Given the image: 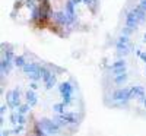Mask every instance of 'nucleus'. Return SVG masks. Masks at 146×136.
<instances>
[{
	"mask_svg": "<svg viewBox=\"0 0 146 136\" xmlns=\"http://www.w3.org/2000/svg\"><path fill=\"white\" fill-rule=\"evenodd\" d=\"M139 6L143 9V10H146V0H140V3H139Z\"/></svg>",
	"mask_w": 146,
	"mask_h": 136,
	"instance_id": "obj_31",
	"label": "nucleus"
},
{
	"mask_svg": "<svg viewBox=\"0 0 146 136\" xmlns=\"http://www.w3.org/2000/svg\"><path fill=\"white\" fill-rule=\"evenodd\" d=\"M27 123V120H25V116L23 114H21V113H18V125H25Z\"/></svg>",
	"mask_w": 146,
	"mask_h": 136,
	"instance_id": "obj_26",
	"label": "nucleus"
},
{
	"mask_svg": "<svg viewBox=\"0 0 146 136\" xmlns=\"http://www.w3.org/2000/svg\"><path fill=\"white\" fill-rule=\"evenodd\" d=\"M113 100L114 101H123L130 100V88H120L113 92Z\"/></svg>",
	"mask_w": 146,
	"mask_h": 136,
	"instance_id": "obj_6",
	"label": "nucleus"
},
{
	"mask_svg": "<svg viewBox=\"0 0 146 136\" xmlns=\"http://www.w3.org/2000/svg\"><path fill=\"white\" fill-rule=\"evenodd\" d=\"M29 104H21L19 107H18V113H21V114H27L28 111H29Z\"/></svg>",
	"mask_w": 146,
	"mask_h": 136,
	"instance_id": "obj_20",
	"label": "nucleus"
},
{
	"mask_svg": "<svg viewBox=\"0 0 146 136\" xmlns=\"http://www.w3.org/2000/svg\"><path fill=\"white\" fill-rule=\"evenodd\" d=\"M56 85V75H51V78L45 82V89H51Z\"/></svg>",
	"mask_w": 146,
	"mask_h": 136,
	"instance_id": "obj_19",
	"label": "nucleus"
},
{
	"mask_svg": "<svg viewBox=\"0 0 146 136\" xmlns=\"http://www.w3.org/2000/svg\"><path fill=\"white\" fill-rule=\"evenodd\" d=\"M58 89H60V94H62L63 97V103L64 105H70L72 104V92H73V86L70 82H62L58 86Z\"/></svg>",
	"mask_w": 146,
	"mask_h": 136,
	"instance_id": "obj_2",
	"label": "nucleus"
},
{
	"mask_svg": "<svg viewBox=\"0 0 146 136\" xmlns=\"http://www.w3.org/2000/svg\"><path fill=\"white\" fill-rule=\"evenodd\" d=\"M143 61H145V63H146V53H140V56H139Z\"/></svg>",
	"mask_w": 146,
	"mask_h": 136,
	"instance_id": "obj_33",
	"label": "nucleus"
},
{
	"mask_svg": "<svg viewBox=\"0 0 146 136\" xmlns=\"http://www.w3.org/2000/svg\"><path fill=\"white\" fill-rule=\"evenodd\" d=\"M126 72V66L124 67H117V69H113V75H121V73H124Z\"/></svg>",
	"mask_w": 146,
	"mask_h": 136,
	"instance_id": "obj_23",
	"label": "nucleus"
},
{
	"mask_svg": "<svg viewBox=\"0 0 146 136\" xmlns=\"http://www.w3.org/2000/svg\"><path fill=\"white\" fill-rule=\"evenodd\" d=\"M29 86H31V89H34V91H35V89H38V85H36V82H34V81L29 83Z\"/></svg>",
	"mask_w": 146,
	"mask_h": 136,
	"instance_id": "obj_30",
	"label": "nucleus"
},
{
	"mask_svg": "<svg viewBox=\"0 0 146 136\" xmlns=\"http://www.w3.org/2000/svg\"><path fill=\"white\" fill-rule=\"evenodd\" d=\"M58 119H62L67 123H70V125H75V123H78V116L75 113H62L58 116Z\"/></svg>",
	"mask_w": 146,
	"mask_h": 136,
	"instance_id": "obj_11",
	"label": "nucleus"
},
{
	"mask_svg": "<svg viewBox=\"0 0 146 136\" xmlns=\"http://www.w3.org/2000/svg\"><path fill=\"white\" fill-rule=\"evenodd\" d=\"M115 48H117L118 54H121V56H127V54L130 53L131 45H130V43L126 44V43H120V41H117V43H115Z\"/></svg>",
	"mask_w": 146,
	"mask_h": 136,
	"instance_id": "obj_8",
	"label": "nucleus"
},
{
	"mask_svg": "<svg viewBox=\"0 0 146 136\" xmlns=\"http://www.w3.org/2000/svg\"><path fill=\"white\" fill-rule=\"evenodd\" d=\"M133 98H137L140 103L145 101L146 92H145V88H143V86H140V85L131 86V88H130V100H133Z\"/></svg>",
	"mask_w": 146,
	"mask_h": 136,
	"instance_id": "obj_5",
	"label": "nucleus"
},
{
	"mask_svg": "<svg viewBox=\"0 0 146 136\" xmlns=\"http://www.w3.org/2000/svg\"><path fill=\"white\" fill-rule=\"evenodd\" d=\"M64 10H66V13L70 16V21H72V23L76 21V15H75V3L72 2V0H69V2L66 3V6H64Z\"/></svg>",
	"mask_w": 146,
	"mask_h": 136,
	"instance_id": "obj_9",
	"label": "nucleus"
},
{
	"mask_svg": "<svg viewBox=\"0 0 146 136\" xmlns=\"http://www.w3.org/2000/svg\"><path fill=\"white\" fill-rule=\"evenodd\" d=\"M143 38H145V41H146V32H145V35H143Z\"/></svg>",
	"mask_w": 146,
	"mask_h": 136,
	"instance_id": "obj_37",
	"label": "nucleus"
},
{
	"mask_svg": "<svg viewBox=\"0 0 146 136\" xmlns=\"http://www.w3.org/2000/svg\"><path fill=\"white\" fill-rule=\"evenodd\" d=\"M143 105H145V107H146V98H145V101H143Z\"/></svg>",
	"mask_w": 146,
	"mask_h": 136,
	"instance_id": "obj_36",
	"label": "nucleus"
},
{
	"mask_svg": "<svg viewBox=\"0 0 146 136\" xmlns=\"http://www.w3.org/2000/svg\"><path fill=\"white\" fill-rule=\"evenodd\" d=\"M25 98H27V103H28L31 107L36 105V103H38V100H36V95H35V92H34V89H28L27 94H25Z\"/></svg>",
	"mask_w": 146,
	"mask_h": 136,
	"instance_id": "obj_12",
	"label": "nucleus"
},
{
	"mask_svg": "<svg viewBox=\"0 0 146 136\" xmlns=\"http://www.w3.org/2000/svg\"><path fill=\"white\" fill-rule=\"evenodd\" d=\"M127 78H129L127 73L124 72V73H121V75H115V76H114V82H115L117 85H123V83L127 81Z\"/></svg>",
	"mask_w": 146,
	"mask_h": 136,
	"instance_id": "obj_16",
	"label": "nucleus"
},
{
	"mask_svg": "<svg viewBox=\"0 0 146 136\" xmlns=\"http://www.w3.org/2000/svg\"><path fill=\"white\" fill-rule=\"evenodd\" d=\"M36 125H38L47 135H57L58 132H60V127L58 126V123L56 121V120H51V119H41L38 123H36Z\"/></svg>",
	"mask_w": 146,
	"mask_h": 136,
	"instance_id": "obj_1",
	"label": "nucleus"
},
{
	"mask_svg": "<svg viewBox=\"0 0 146 136\" xmlns=\"http://www.w3.org/2000/svg\"><path fill=\"white\" fill-rule=\"evenodd\" d=\"M12 61H13V60H9V59L3 57L2 63H0V67H2V75H7V73L10 72L12 66L15 65V63H12Z\"/></svg>",
	"mask_w": 146,
	"mask_h": 136,
	"instance_id": "obj_10",
	"label": "nucleus"
},
{
	"mask_svg": "<svg viewBox=\"0 0 146 136\" xmlns=\"http://www.w3.org/2000/svg\"><path fill=\"white\" fill-rule=\"evenodd\" d=\"M133 31H135V29H133V28H130V27H127V25H126V27H124L123 29H121V34H123V35H130V34H131Z\"/></svg>",
	"mask_w": 146,
	"mask_h": 136,
	"instance_id": "obj_24",
	"label": "nucleus"
},
{
	"mask_svg": "<svg viewBox=\"0 0 146 136\" xmlns=\"http://www.w3.org/2000/svg\"><path fill=\"white\" fill-rule=\"evenodd\" d=\"M124 66H126L124 59H123V60H117L115 63H113V65H111V70H113V69H117V67H124Z\"/></svg>",
	"mask_w": 146,
	"mask_h": 136,
	"instance_id": "obj_22",
	"label": "nucleus"
},
{
	"mask_svg": "<svg viewBox=\"0 0 146 136\" xmlns=\"http://www.w3.org/2000/svg\"><path fill=\"white\" fill-rule=\"evenodd\" d=\"M139 19L136 18V15L133 13V12L130 10V12H127V15H126V25L127 27H130V28H133V29H136V27L139 25Z\"/></svg>",
	"mask_w": 146,
	"mask_h": 136,
	"instance_id": "obj_7",
	"label": "nucleus"
},
{
	"mask_svg": "<svg viewBox=\"0 0 146 136\" xmlns=\"http://www.w3.org/2000/svg\"><path fill=\"white\" fill-rule=\"evenodd\" d=\"M64 103H57V104H54L53 105V110L56 111V113H58V114H62V113H64Z\"/></svg>",
	"mask_w": 146,
	"mask_h": 136,
	"instance_id": "obj_18",
	"label": "nucleus"
},
{
	"mask_svg": "<svg viewBox=\"0 0 146 136\" xmlns=\"http://www.w3.org/2000/svg\"><path fill=\"white\" fill-rule=\"evenodd\" d=\"M6 101L10 108H18L21 105V98H19V88H15L13 91H9L6 94Z\"/></svg>",
	"mask_w": 146,
	"mask_h": 136,
	"instance_id": "obj_4",
	"label": "nucleus"
},
{
	"mask_svg": "<svg viewBox=\"0 0 146 136\" xmlns=\"http://www.w3.org/2000/svg\"><path fill=\"white\" fill-rule=\"evenodd\" d=\"M131 12L136 15V18L139 19V22H145L146 21V10H143L140 6H136V7H133Z\"/></svg>",
	"mask_w": 146,
	"mask_h": 136,
	"instance_id": "obj_13",
	"label": "nucleus"
},
{
	"mask_svg": "<svg viewBox=\"0 0 146 136\" xmlns=\"http://www.w3.org/2000/svg\"><path fill=\"white\" fill-rule=\"evenodd\" d=\"M28 78L31 81H34V82H38L41 79V75H40V72H32V73H29V75H28Z\"/></svg>",
	"mask_w": 146,
	"mask_h": 136,
	"instance_id": "obj_21",
	"label": "nucleus"
},
{
	"mask_svg": "<svg viewBox=\"0 0 146 136\" xmlns=\"http://www.w3.org/2000/svg\"><path fill=\"white\" fill-rule=\"evenodd\" d=\"M51 19H54L56 23H58L60 27H67L72 23L70 16L66 13V10H58V12H51Z\"/></svg>",
	"mask_w": 146,
	"mask_h": 136,
	"instance_id": "obj_3",
	"label": "nucleus"
},
{
	"mask_svg": "<svg viewBox=\"0 0 146 136\" xmlns=\"http://www.w3.org/2000/svg\"><path fill=\"white\" fill-rule=\"evenodd\" d=\"M22 130H23V125H19V126H16L13 130H12V133H13V135H19Z\"/></svg>",
	"mask_w": 146,
	"mask_h": 136,
	"instance_id": "obj_27",
	"label": "nucleus"
},
{
	"mask_svg": "<svg viewBox=\"0 0 146 136\" xmlns=\"http://www.w3.org/2000/svg\"><path fill=\"white\" fill-rule=\"evenodd\" d=\"M6 110H7V107H6V105H2V107H0V114L3 116V114L6 113Z\"/></svg>",
	"mask_w": 146,
	"mask_h": 136,
	"instance_id": "obj_32",
	"label": "nucleus"
},
{
	"mask_svg": "<svg viewBox=\"0 0 146 136\" xmlns=\"http://www.w3.org/2000/svg\"><path fill=\"white\" fill-rule=\"evenodd\" d=\"M82 3L86 6H92V5H95V0H82Z\"/></svg>",
	"mask_w": 146,
	"mask_h": 136,
	"instance_id": "obj_29",
	"label": "nucleus"
},
{
	"mask_svg": "<svg viewBox=\"0 0 146 136\" xmlns=\"http://www.w3.org/2000/svg\"><path fill=\"white\" fill-rule=\"evenodd\" d=\"M13 63H15V66H18V67H23V66L27 65V61H25V57H23V56H15Z\"/></svg>",
	"mask_w": 146,
	"mask_h": 136,
	"instance_id": "obj_17",
	"label": "nucleus"
},
{
	"mask_svg": "<svg viewBox=\"0 0 146 136\" xmlns=\"http://www.w3.org/2000/svg\"><path fill=\"white\" fill-rule=\"evenodd\" d=\"M5 57L9 59V60H13V59H15V57H13V51H12V50H7V51L5 53Z\"/></svg>",
	"mask_w": 146,
	"mask_h": 136,
	"instance_id": "obj_28",
	"label": "nucleus"
},
{
	"mask_svg": "<svg viewBox=\"0 0 146 136\" xmlns=\"http://www.w3.org/2000/svg\"><path fill=\"white\" fill-rule=\"evenodd\" d=\"M40 67L41 66H38L36 63H27L25 66L22 67V70L27 73V75H29V73H32V72H40Z\"/></svg>",
	"mask_w": 146,
	"mask_h": 136,
	"instance_id": "obj_14",
	"label": "nucleus"
},
{
	"mask_svg": "<svg viewBox=\"0 0 146 136\" xmlns=\"http://www.w3.org/2000/svg\"><path fill=\"white\" fill-rule=\"evenodd\" d=\"M10 133H12L10 130H3V132H2V136H9Z\"/></svg>",
	"mask_w": 146,
	"mask_h": 136,
	"instance_id": "obj_34",
	"label": "nucleus"
},
{
	"mask_svg": "<svg viewBox=\"0 0 146 136\" xmlns=\"http://www.w3.org/2000/svg\"><path fill=\"white\" fill-rule=\"evenodd\" d=\"M10 123L12 125H18V113H12L10 114Z\"/></svg>",
	"mask_w": 146,
	"mask_h": 136,
	"instance_id": "obj_25",
	"label": "nucleus"
},
{
	"mask_svg": "<svg viewBox=\"0 0 146 136\" xmlns=\"http://www.w3.org/2000/svg\"><path fill=\"white\" fill-rule=\"evenodd\" d=\"M40 75H41V79H42V81H44V83H45L48 79L51 78V75H53V73H51L50 70H48L47 67L41 66V67H40Z\"/></svg>",
	"mask_w": 146,
	"mask_h": 136,
	"instance_id": "obj_15",
	"label": "nucleus"
},
{
	"mask_svg": "<svg viewBox=\"0 0 146 136\" xmlns=\"http://www.w3.org/2000/svg\"><path fill=\"white\" fill-rule=\"evenodd\" d=\"M73 3H75V6H78V5H80L82 3V0H72Z\"/></svg>",
	"mask_w": 146,
	"mask_h": 136,
	"instance_id": "obj_35",
	"label": "nucleus"
}]
</instances>
